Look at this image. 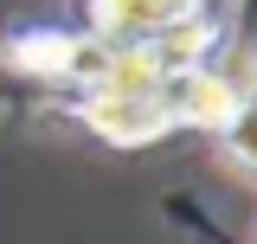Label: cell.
I'll return each instance as SVG.
<instances>
[{"mask_svg": "<svg viewBox=\"0 0 257 244\" xmlns=\"http://www.w3.org/2000/svg\"><path fill=\"white\" fill-rule=\"evenodd\" d=\"M212 142L244 180H257V90H238V103H231V116H225V129Z\"/></svg>", "mask_w": 257, "mask_h": 244, "instance_id": "3957f363", "label": "cell"}, {"mask_svg": "<svg viewBox=\"0 0 257 244\" xmlns=\"http://www.w3.org/2000/svg\"><path fill=\"white\" fill-rule=\"evenodd\" d=\"M180 7H212V0H180Z\"/></svg>", "mask_w": 257, "mask_h": 244, "instance_id": "277c9868", "label": "cell"}, {"mask_svg": "<svg viewBox=\"0 0 257 244\" xmlns=\"http://www.w3.org/2000/svg\"><path fill=\"white\" fill-rule=\"evenodd\" d=\"M193 13L206 7H180V0H84V32L103 45H155L167 32H180Z\"/></svg>", "mask_w": 257, "mask_h": 244, "instance_id": "7a4b0ae2", "label": "cell"}, {"mask_svg": "<svg viewBox=\"0 0 257 244\" xmlns=\"http://www.w3.org/2000/svg\"><path fill=\"white\" fill-rule=\"evenodd\" d=\"M58 103H64V116H77L109 148H148L161 135H174V116H167L161 90H71Z\"/></svg>", "mask_w": 257, "mask_h": 244, "instance_id": "6da1fadb", "label": "cell"}]
</instances>
